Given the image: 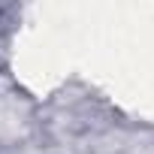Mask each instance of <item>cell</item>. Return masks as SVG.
Instances as JSON below:
<instances>
[]
</instances>
